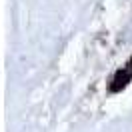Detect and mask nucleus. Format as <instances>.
Returning <instances> with one entry per match:
<instances>
[{
    "instance_id": "obj_1",
    "label": "nucleus",
    "mask_w": 132,
    "mask_h": 132,
    "mask_svg": "<svg viewBox=\"0 0 132 132\" xmlns=\"http://www.w3.org/2000/svg\"><path fill=\"white\" fill-rule=\"evenodd\" d=\"M132 78V74H130V70H120V72H118V74L114 76V84H112V86H110V90L112 92H116V90H120V88H124V86H126V84H128V80H130Z\"/></svg>"
},
{
    "instance_id": "obj_2",
    "label": "nucleus",
    "mask_w": 132,
    "mask_h": 132,
    "mask_svg": "<svg viewBox=\"0 0 132 132\" xmlns=\"http://www.w3.org/2000/svg\"><path fill=\"white\" fill-rule=\"evenodd\" d=\"M128 70H132V60H130V62H128Z\"/></svg>"
}]
</instances>
